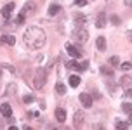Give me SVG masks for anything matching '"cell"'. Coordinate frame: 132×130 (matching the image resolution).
Listing matches in <instances>:
<instances>
[{
    "label": "cell",
    "mask_w": 132,
    "mask_h": 130,
    "mask_svg": "<svg viewBox=\"0 0 132 130\" xmlns=\"http://www.w3.org/2000/svg\"><path fill=\"white\" fill-rule=\"evenodd\" d=\"M24 45L31 50H38L45 45V31L42 28H37V26H30L26 31H24Z\"/></svg>",
    "instance_id": "6da1fadb"
},
{
    "label": "cell",
    "mask_w": 132,
    "mask_h": 130,
    "mask_svg": "<svg viewBox=\"0 0 132 130\" xmlns=\"http://www.w3.org/2000/svg\"><path fill=\"white\" fill-rule=\"evenodd\" d=\"M33 83H35L37 89H42V87L45 85V70L38 68V70L35 71V80H33Z\"/></svg>",
    "instance_id": "7a4b0ae2"
},
{
    "label": "cell",
    "mask_w": 132,
    "mask_h": 130,
    "mask_svg": "<svg viewBox=\"0 0 132 130\" xmlns=\"http://www.w3.org/2000/svg\"><path fill=\"white\" fill-rule=\"evenodd\" d=\"M73 35H75V40H77V42H80V44H84V42H87V37H89V33H87V30H84V28H82V30H78V28H77Z\"/></svg>",
    "instance_id": "3957f363"
},
{
    "label": "cell",
    "mask_w": 132,
    "mask_h": 130,
    "mask_svg": "<svg viewBox=\"0 0 132 130\" xmlns=\"http://www.w3.org/2000/svg\"><path fill=\"white\" fill-rule=\"evenodd\" d=\"M66 52H68L71 57H75V59H78L80 56H82V50L77 49L75 45H71V44H66Z\"/></svg>",
    "instance_id": "277c9868"
},
{
    "label": "cell",
    "mask_w": 132,
    "mask_h": 130,
    "mask_svg": "<svg viewBox=\"0 0 132 130\" xmlns=\"http://www.w3.org/2000/svg\"><path fill=\"white\" fill-rule=\"evenodd\" d=\"M80 102H82V106L84 108H92V97L89 96V94H80Z\"/></svg>",
    "instance_id": "5b68a950"
},
{
    "label": "cell",
    "mask_w": 132,
    "mask_h": 130,
    "mask_svg": "<svg viewBox=\"0 0 132 130\" xmlns=\"http://www.w3.org/2000/svg\"><path fill=\"white\" fill-rule=\"evenodd\" d=\"M0 113H2V116L11 118V116H12V108H11V104L4 102L2 106H0Z\"/></svg>",
    "instance_id": "8992f818"
},
{
    "label": "cell",
    "mask_w": 132,
    "mask_h": 130,
    "mask_svg": "<svg viewBox=\"0 0 132 130\" xmlns=\"http://www.w3.org/2000/svg\"><path fill=\"white\" fill-rule=\"evenodd\" d=\"M14 12V4L11 2V4H7V5H4V9H2V16L5 18V19H9L11 16H12Z\"/></svg>",
    "instance_id": "52a82bcc"
},
{
    "label": "cell",
    "mask_w": 132,
    "mask_h": 130,
    "mask_svg": "<svg viewBox=\"0 0 132 130\" xmlns=\"http://www.w3.org/2000/svg\"><path fill=\"white\" fill-rule=\"evenodd\" d=\"M21 12L24 14V16H30V14L35 12V2H26L24 5H23V11Z\"/></svg>",
    "instance_id": "ba28073f"
},
{
    "label": "cell",
    "mask_w": 132,
    "mask_h": 130,
    "mask_svg": "<svg viewBox=\"0 0 132 130\" xmlns=\"http://www.w3.org/2000/svg\"><path fill=\"white\" fill-rule=\"evenodd\" d=\"M84 118H85V115H84L82 111H77V113H75V120H73L75 127H82V125H84Z\"/></svg>",
    "instance_id": "9c48e42d"
},
{
    "label": "cell",
    "mask_w": 132,
    "mask_h": 130,
    "mask_svg": "<svg viewBox=\"0 0 132 130\" xmlns=\"http://www.w3.org/2000/svg\"><path fill=\"white\" fill-rule=\"evenodd\" d=\"M56 120H57L59 123H64L66 122V111L63 109V108H57V109H56Z\"/></svg>",
    "instance_id": "30bf717a"
},
{
    "label": "cell",
    "mask_w": 132,
    "mask_h": 130,
    "mask_svg": "<svg viewBox=\"0 0 132 130\" xmlns=\"http://www.w3.org/2000/svg\"><path fill=\"white\" fill-rule=\"evenodd\" d=\"M0 42L5 44V45H14V44H16V38H14L12 35H4V37L0 38Z\"/></svg>",
    "instance_id": "8fae6325"
},
{
    "label": "cell",
    "mask_w": 132,
    "mask_h": 130,
    "mask_svg": "<svg viewBox=\"0 0 132 130\" xmlns=\"http://www.w3.org/2000/svg\"><path fill=\"white\" fill-rule=\"evenodd\" d=\"M96 26H97V28H104V26H106V14L104 12H101L97 16V19H96Z\"/></svg>",
    "instance_id": "7c38bea8"
},
{
    "label": "cell",
    "mask_w": 132,
    "mask_h": 130,
    "mask_svg": "<svg viewBox=\"0 0 132 130\" xmlns=\"http://www.w3.org/2000/svg\"><path fill=\"white\" fill-rule=\"evenodd\" d=\"M59 12H61L59 4H51V5H49V14H51V16H56V14H59Z\"/></svg>",
    "instance_id": "4fadbf2b"
},
{
    "label": "cell",
    "mask_w": 132,
    "mask_h": 130,
    "mask_svg": "<svg viewBox=\"0 0 132 130\" xmlns=\"http://www.w3.org/2000/svg\"><path fill=\"white\" fill-rule=\"evenodd\" d=\"M66 68H68V70H75V71H82V66H80L77 61H68V63H66Z\"/></svg>",
    "instance_id": "5bb4252c"
},
{
    "label": "cell",
    "mask_w": 132,
    "mask_h": 130,
    "mask_svg": "<svg viewBox=\"0 0 132 130\" xmlns=\"http://www.w3.org/2000/svg\"><path fill=\"white\" fill-rule=\"evenodd\" d=\"M96 45H97L99 50H106V38H104V37H97V40H96Z\"/></svg>",
    "instance_id": "9a60e30c"
},
{
    "label": "cell",
    "mask_w": 132,
    "mask_h": 130,
    "mask_svg": "<svg viewBox=\"0 0 132 130\" xmlns=\"http://www.w3.org/2000/svg\"><path fill=\"white\" fill-rule=\"evenodd\" d=\"M78 85H80V76L78 75H71V76H70V87L75 89V87H78Z\"/></svg>",
    "instance_id": "2e32d148"
},
{
    "label": "cell",
    "mask_w": 132,
    "mask_h": 130,
    "mask_svg": "<svg viewBox=\"0 0 132 130\" xmlns=\"http://www.w3.org/2000/svg\"><path fill=\"white\" fill-rule=\"evenodd\" d=\"M56 92H57L59 96H64V94H66V87L63 83H57V85H56Z\"/></svg>",
    "instance_id": "e0dca14e"
},
{
    "label": "cell",
    "mask_w": 132,
    "mask_h": 130,
    "mask_svg": "<svg viewBox=\"0 0 132 130\" xmlns=\"http://www.w3.org/2000/svg\"><path fill=\"white\" fill-rule=\"evenodd\" d=\"M132 83V78L129 76V75H125V76L120 78V85H130Z\"/></svg>",
    "instance_id": "ac0fdd59"
},
{
    "label": "cell",
    "mask_w": 132,
    "mask_h": 130,
    "mask_svg": "<svg viewBox=\"0 0 132 130\" xmlns=\"http://www.w3.org/2000/svg\"><path fill=\"white\" fill-rule=\"evenodd\" d=\"M101 71H103V75L113 76V70H111V68H108V66H103V68H101Z\"/></svg>",
    "instance_id": "d6986e66"
},
{
    "label": "cell",
    "mask_w": 132,
    "mask_h": 130,
    "mask_svg": "<svg viewBox=\"0 0 132 130\" xmlns=\"http://www.w3.org/2000/svg\"><path fill=\"white\" fill-rule=\"evenodd\" d=\"M122 109H123L127 115H129V113L132 111V104H130V102H123V104H122Z\"/></svg>",
    "instance_id": "ffe728a7"
},
{
    "label": "cell",
    "mask_w": 132,
    "mask_h": 130,
    "mask_svg": "<svg viewBox=\"0 0 132 130\" xmlns=\"http://www.w3.org/2000/svg\"><path fill=\"white\" fill-rule=\"evenodd\" d=\"M110 63H111V66H113V68H117V66H120V59L117 57V56H113V57L110 59Z\"/></svg>",
    "instance_id": "44dd1931"
},
{
    "label": "cell",
    "mask_w": 132,
    "mask_h": 130,
    "mask_svg": "<svg viewBox=\"0 0 132 130\" xmlns=\"http://www.w3.org/2000/svg\"><path fill=\"white\" fill-rule=\"evenodd\" d=\"M122 70H123V71H130L132 70V63H122Z\"/></svg>",
    "instance_id": "7402d4cb"
},
{
    "label": "cell",
    "mask_w": 132,
    "mask_h": 130,
    "mask_svg": "<svg viewBox=\"0 0 132 130\" xmlns=\"http://www.w3.org/2000/svg\"><path fill=\"white\" fill-rule=\"evenodd\" d=\"M75 21H77V26H78V24H84V23H85V18L77 14V16H75Z\"/></svg>",
    "instance_id": "603a6c76"
},
{
    "label": "cell",
    "mask_w": 132,
    "mask_h": 130,
    "mask_svg": "<svg viewBox=\"0 0 132 130\" xmlns=\"http://www.w3.org/2000/svg\"><path fill=\"white\" fill-rule=\"evenodd\" d=\"M23 101H24V104H31L33 101H35V97H33V96H24Z\"/></svg>",
    "instance_id": "cb8c5ba5"
},
{
    "label": "cell",
    "mask_w": 132,
    "mask_h": 130,
    "mask_svg": "<svg viewBox=\"0 0 132 130\" xmlns=\"http://www.w3.org/2000/svg\"><path fill=\"white\" fill-rule=\"evenodd\" d=\"M24 19H26V16H24V14L21 12L19 16H18V19H16V24H21V23H23V21H24Z\"/></svg>",
    "instance_id": "d4e9b609"
},
{
    "label": "cell",
    "mask_w": 132,
    "mask_h": 130,
    "mask_svg": "<svg viewBox=\"0 0 132 130\" xmlns=\"http://www.w3.org/2000/svg\"><path fill=\"white\" fill-rule=\"evenodd\" d=\"M129 123L127 122H117V128H127Z\"/></svg>",
    "instance_id": "484cf974"
},
{
    "label": "cell",
    "mask_w": 132,
    "mask_h": 130,
    "mask_svg": "<svg viewBox=\"0 0 132 130\" xmlns=\"http://www.w3.org/2000/svg\"><path fill=\"white\" fill-rule=\"evenodd\" d=\"M111 23L115 26H118L120 24V18H118V16H111Z\"/></svg>",
    "instance_id": "4316f807"
},
{
    "label": "cell",
    "mask_w": 132,
    "mask_h": 130,
    "mask_svg": "<svg viewBox=\"0 0 132 130\" xmlns=\"http://www.w3.org/2000/svg\"><path fill=\"white\" fill-rule=\"evenodd\" d=\"M14 92H16V85H9V87H7V94H14Z\"/></svg>",
    "instance_id": "83f0119b"
},
{
    "label": "cell",
    "mask_w": 132,
    "mask_h": 130,
    "mask_svg": "<svg viewBox=\"0 0 132 130\" xmlns=\"http://www.w3.org/2000/svg\"><path fill=\"white\" fill-rule=\"evenodd\" d=\"M75 4L82 7V5H85V4H87V0H75Z\"/></svg>",
    "instance_id": "f1b7e54d"
},
{
    "label": "cell",
    "mask_w": 132,
    "mask_h": 130,
    "mask_svg": "<svg viewBox=\"0 0 132 130\" xmlns=\"http://www.w3.org/2000/svg\"><path fill=\"white\" fill-rule=\"evenodd\" d=\"M80 66H82V71H84V70H87V68H89V61H84Z\"/></svg>",
    "instance_id": "f546056e"
},
{
    "label": "cell",
    "mask_w": 132,
    "mask_h": 130,
    "mask_svg": "<svg viewBox=\"0 0 132 130\" xmlns=\"http://www.w3.org/2000/svg\"><path fill=\"white\" fill-rule=\"evenodd\" d=\"M125 97H129V99H132V89H129V90L125 92Z\"/></svg>",
    "instance_id": "4dcf8cb0"
},
{
    "label": "cell",
    "mask_w": 132,
    "mask_h": 130,
    "mask_svg": "<svg viewBox=\"0 0 132 130\" xmlns=\"http://www.w3.org/2000/svg\"><path fill=\"white\" fill-rule=\"evenodd\" d=\"M123 4H125V5H129V7H132V0H123Z\"/></svg>",
    "instance_id": "1f68e13d"
},
{
    "label": "cell",
    "mask_w": 132,
    "mask_h": 130,
    "mask_svg": "<svg viewBox=\"0 0 132 130\" xmlns=\"http://www.w3.org/2000/svg\"><path fill=\"white\" fill-rule=\"evenodd\" d=\"M129 123H132V111L129 113Z\"/></svg>",
    "instance_id": "d6a6232c"
},
{
    "label": "cell",
    "mask_w": 132,
    "mask_h": 130,
    "mask_svg": "<svg viewBox=\"0 0 132 130\" xmlns=\"http://www.w3.org/2000/svg\"><path fill=\"white\" fill-rule=\"evenodd\" d=\"M127 37H129V40H132V31H127Z\"/></svg>",
    "instance_id": "836d02e7"
}]
</instances>
